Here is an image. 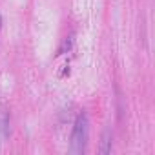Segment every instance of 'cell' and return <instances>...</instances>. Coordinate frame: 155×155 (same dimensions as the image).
Masks as SVG:
<instances>
[{
    "label": "cell",
    "mask_w": 155,
    "mask_h": 155,
    "mask_svg": "<svg viewBox=\"0 0 155 155\" xmlns=\"http://www.w3.org/2000/svg\"><path fill=\"white\" fill-rule=\"evenodd\" d=\"M101 151L102 153L111 151V131H110V128H106L104 133H102V148H101Z\"/></svg>",
    "instance_id": "7a4b0ae2"
},
{
    "label": "cell",
    "mask_w": 155,
    "mask_h": 155,
    "mask_svg": "<svg viewBox=\"0 0 155 155\" xmlns=\"http://www.w3.org/2000/svg\"><path fill=\"white\" fill-rule=\"evenodd\" d=\"M90 139V120L86 113H81L75 120L73 131H71V142H69V153L73 155H82L86 151Z\"/></svg>",
    "instance_id": "6da1fadb"
},
{
    "label": "cell",
    "mask_w": 155,
    "mask_h": 155,
    "mask_svg": "<svg viewBox=\"0 0 155 155\" xmlns=\"http://www.w3.org/2000/svg\"><path fill=\"white\" fill-rule=\"evenodd\" d=\"M0 137H2V133H0Z\"/></svg>",
    "instance_id": "277c9868"
},
{
    "label": "cell",
    "mask_w": 155,
    "mask_h": 155,
    "mask_svg": "<svg viewBox=\"0 0 155 155\" xmlns=\"http://www.w3.org/2000/svg\"><path fill=\"white\" fill-rule=\"evenodd\" d=\"M0 28H2V18H0Z\"/></svg>",
    "instance_id": "3957f363"
}]
</instances>
